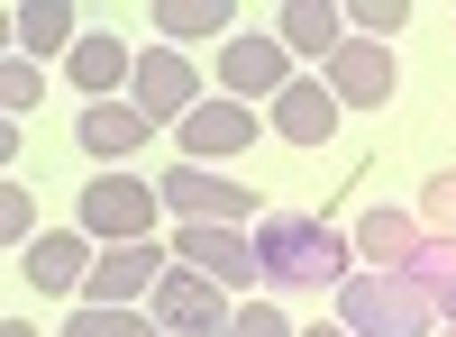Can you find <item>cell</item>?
<instances>
[{
  "label": "cell",
  "instance_id": "cell-21",
  "mask_svg": "<svg viewBox=\"0 0 456 337\" xmlns=\"http://www.w3.org/2000/svg\"><path fill=\"white\" fill-rule=\"evenodd\" d=\"M0 237H10V255H19V246H37V237H46V229H37V192H28L19 173L0 182Z\"/></svg>",
  "mask_w": 456,
  "mask_h": 337
},
{
  "label": "cell",
  "instance_id": "cell-25",
  "mask_svg": "<svg viewBox=\"0 0 456 337\" xmlns=\"http://www.w3.org/2000/svg\"><path fill=\"white\" fill-rule=\"evenodd\" d=\"M420 229H429V237H456V173H429V192H420Z\"/></svg>",
  "mask_w": 456,
  "mask_h": 337
},
{
  "label": "cell",
  "instance_id": "cell-5",
  "mask_svg": "<svg viewBox=\"0 0 456 337\" xmlns=\"http://www.w3.org/2000/svg\"><path fill=\"white\" fill-rule=\"evenodd\" d=\"M146 301H156V328H165V337H219L228 319H238V310H228V292H219L210 274H192V265H165V283L146 292Z\"/></svg>",
  "mask_w": 456,
  "mask_h": 337
},
{
  "label": "cell",
  "instance_id": "cell-19",
  "mask_svg": "<svg viewBox=\"0 0 456 337\" xmlns=\"http://www.w3.org/2000/svg\"><path fill=\"white\" fill-rule=\"evenodd\" d=\"M156 28L174 46H201V36H228V10L219 0H156Z\"/></svg>",
  "mask_w": 456,
  "mask_h": 337
},
{
  "label": "cell",
  "instance_id": "cell-17",
  "mask_svg": "<svg viewBox=\"0 0 456 337\" xmlns=\"http://www.w3.org/2000/svg\"><path fill=\"white\" fill-rule=\"evenodd\" d=\"M274 128H283L292 146H329V137H338V100H329V83H292V92L274 100Z\"/></svg>",
  "mask_w": 456,
  "mask_h": 337
},
{
  "label": "cell",
  "instance_id": "cell-7",
  "mask_svg": "<svg viewBox=\"0 0 456 337\" xmlns=\"http://www.w3.org/2000/svg\"><path fill=\"white\" fill-rule=\"evenodd\" d=\"M393 83H402L393 46H365V36H347V46L329 55V100H338V109H384Z\"/></svg>",
  "mask_w": 456,
  "mask_h": 337
},
{
  "label": "cell",
  "instance_id": "cell-4",
  "mask_svg": "<svg viewBox=\"0 0 456 337\" xmlns=\"http://www.w3.org/2000/svg\"><path fill=\"white\" fill-rule=\"evenodd\" d=\"M165 192V210L183 219V229H256V192H238V182H219V173H201V164H183V173H165L156 182Z\"/></svg>",
  "mask_w": 456,
  "mask_h": 337
},
{
  "label": "cell",
  "instance_id": "cell-9",
  "mask_svg": "<svg viewBox=\"0 0 456 337\" xmlns=\"http://www.w3.org/2000/svg\"><path fill=\"white\" fill-rule=\"evenodd\" d=\"M128 100L146 109V119H174V128H183V119L201 109V73L183 64V55H165V46H156V55H137V83H128Z\"/></svg>",
  "mask_w": 456,
  "mask_h": 337
},
{
  "label": "cell",
  "instance_id": "cell-29",
  "mask_svg": "<svg viewBox=\"0 0 456 337\" xmlns=\"http://www.w3.org/2000/svg\"><path fill=\"white\" fill-rule=\"evenodd\" d=\"M447 337H456V328H447Z\"/></svg>",
  "mask_w": 456,
  "mask_h": 337
},
{
  "label": "cell",
  "instance_id": "cell-20",
  "mask_svg": "<svg viewBox=\"0 0 456 337\" xmlns=\"http://www.w3.org/2000/svg\"><path fill=\"white\" fill-rule=\"evenodd\" d=\"M411 283L429 292V310H438V319H456V237H429V246H420V265H411Z\"/></svg>",
  "mask_w": 456,
  "mask_h": 337
},
{
  "label": "cell",
  "instance_id": "cell-13",
  "mask_svg": "<svg viewBox=\"0 0 456 337\" xmlns=\"http://www.w3.org/2000/svg\"><path fill=\"white\" fill-rule=\"evenodd\" d=\"M64 64H73V83H83V100H128V83H137V55L119 36H83Z\"/></svg>",
  "mask_w": 456,
  "mask_h": 337
},
{
  "label": "cell",
  "instance_id": "cell-12",
  "mask_svg": "<svg viewBox=\"0 0 456 337\" xmlns=\"http://www.w3.org/2000/svg\"><path fill=\"white\" fill-rule=\"evenodd\" d=\"M274 36H283V55H338L347 46V10H329V0H283Z\"/></svg>",
  "mask_w": 456,
  "mask_h": 337
},
{
  "label": "cell",
  "instance_id": "cell-14",
  "mask_svg": "<svg viewBox=\"0 0 456 337\" xmlns=\"http://www.w3.org/2000/svg\"><path fill=\"white\" fill-rule=\"evenodd\" d=\"M146 137H156V119H146L137 100H92L83 109V146H92V156H137Z\"/></svg>",
  "mask_w": 456,
  "mask_h": 337
},
{
  "label": "cell",
  "instance_id": "cell-18",
  "mask_svg": "<svg viewBox=\"0 0 456 337\" xmlns=\"http://www.w3.org/2000/svg\"><path fill=\"white\" fill-rule=\"evenodd\" d=\"M10 36H19V55H73L83 46V19H73L64 0H37V10L10 19Z\"/></svg>",
  "mask_w": 456,
  "mask_h": 337
},
{
  "label": "cell",
  "instance_id": "cell-8",
  "mask_svg": "<svg viewBox=\"0 0 456 337\" xmlns=\"http://www.w3.org/2000/svg\"><path fill=\"white\" fill-rule=\"evenodd\" d=\"M219 73H228V100H283V92H292V55H283L274 28L219 46Z\"/></svg>",
  "mask_w": 456,
  "mask_h": 337
},
{
  "label": "cell",
  "instance_id": "cell-28",
  "mask_svg": "<svg viewBox=\"0 0 456 337\" xmlns=\"http://www.w3.org/2000/svg\"><path fill=\"white\" fill-rule=\"evenodd\" d=\"M301 337H347V328H301Z\"/></svg>",
  "mask_w": 456,
  "mask_h": 337
},
{
  "label": "cell",
  "instance_id": "cell-11",
  "mask_svg": "<svg viewBox=\"0 0 456 337\" xmlns=\"http://www.w3.org/2000/svg\"><path fill=\"white\" fill-rule=\"evenodd\" d=\"M156 283H165V255H156V246L137 237V246H110L101 265H92V301L128 310V301H146V292H156Z\"/></svg>",
  "mask_w": 456,
  "mask_h": 337
},
{
  "label": "cell",
  "instance_id": "cell-15",
  "mask_svg": "<svg viewBox=\"0 0 456 337\" xmlns=\"http://www.w3.org/2000/svg\"><path fill=\"white\" fill-rule=\"evenodd\" d=\"M247 137H256V119H247V100H228V92L183 119V146H192V156H238Z\"/></svg>",
  "mask_w": 456,
  "mask_h": 337
},
{
  "label": "cell",
  "instance_id": "cell-2",
  "mask_svg": "<svg viewBox=\"0 0 456 337\" xmlns=\"http://www.w3.org/2000/svg\"><path fill=\"white\" fill-rule=\"evenodd\" d=\"M338 328L347 337H438V310L411 274H347L338 283Z\"/></svg>",
  "mask_w": 456,
  "mask_h": 337
},
{
  "label": "cell",
  "instance_id": "cell-16",
  "mask_svg": "<svg viewBox=\"0 0 456 337\" xmlns=\"http://www.w3.org/2000/svg\"><path fill=\"white\" fill-rule=\"evenodd\" d=\"M83 265H101V255H92V237H73V229H46V237L28 246V283L37 292H73Z\"/></svg>",
  "mask_w": 456,
  "mask_h": 337
},
{
  "label": "cell",
  "instance_id": "cell-1",
  "mask_svg": "<svg viewBox=\"0 0 456 337\" xmlns=\"http://www.w3.org/2000/svg\"><path fill=\"white\" fill-rule=\"evenodd\" d=\"M347 255H356V237H338V229H311V219H283V210L256 219V265H265V283H274V292L347 283Z\"/></svg>",
  "mask_w": 456,
  "mask_h": 337
},
{
  "label": "cell",
  "instance_id": "cell-27",
  "mask_svg": "<svg viewBox=\"0 0 456 337\" xmlns=\"http://www.w3.org/2000/svg\"><path fill=\"white\" fill-rule=\"evenodd\" d=\"M0 337H37V328H28V319H10V328H0Z\"/></svg>",
  "mask_w": 456,
  "mask_h": 337
},
{
  "label": "cell",
  "instance_id": "cell-23",
  "mask_svg": "<svg viewBox=\"0 0 456 337\" xmlns=\"http://www.w3.org/2000/svg\"><path fill=\"white\" fill-rule=\"evenodd\" d=\"M64 337H156V328H146L137 310H110V301H83V310H73V328Z\"/></svg>",
  "mask_w": 456,
  "mask_h": 337
},
{
  "label": "cell",
  "instance_id": "cell-3",
  "mask_svg": "<svg viewBox=\"0 0 456 337\" xmlns=\"http://www.w3.org/2000/svg\"><path fill=\"white\" fill-rule=\"evenodd\" d=\"M156 210H165L156 182H137V173H101L92 192H83V237H101V246H137L146 229H156Z\"/></svg>",
  "mask_w": 456,
  "mask_h": 337
},
{
  "label": "cell",
  "instance_id": "cell-22",
  "mask_svg": "<svg viewBox=\"0 0 456 337\" xmlns=\"http://www.w3.org/2000/svg\"><path fill=\"white\" fill-rule=\"evenodd\" d=\"M411 28V0H356L347 10V36H365V46H384V36Z\"/></svg>",
  "mask_w": 456,
  "mask_h": 337
},
{
  "label": "cell",
  "instance_id": "cell-6",
  "mask_svg": "<svg viewBox=\"0 0 456 337\" xmlns=\"http://www.w3.org/2000/svg\"><path fill=\"white\" fill-rule=\"evenodd\" d=\"M174 255H183L192 274H210L219 292L265 283V265H256V229H183V237H174Z\"/></svg>",
  "mask_w": 456,
  "mask_h": 337
},
{
  "label": "cell",
  "instance_id": "cell-10",
  "mask_svg": "<svg viewBox=\"0 0 456 337\" xmlns=\"http://www.w3.org/2000/svg\"><path fill=\"white\" fill-rule=\"evenodd\" d=\"M420 246H429V229H420L411 210H365V219H356V255H365L374 274H411V265H420Z\"/></svg>",
  "mask_w": 456,
  "mask_h": 337
},
{
  "label": "cell",
  "instance_id": "cell-26",
  "mask_svg": "<svg viewBox=\"0 0 456 337\" xmlns=\"http://www.w3.org/2000/svg\"><path fill=\"white\" fill-rule=\"evenodd\" d=\"M219 337H301V328H292V319H283L274 301H247L238 319H228V328H219Z\"/></svg>",
  "mask_w": 456,
  "mask_h": 337
},
{
  "label": "cell",
  "instance_id": "cell-24",
  "mask_svg": "<svg viewBox=\"0 0 456 337\" xmlns=\"http://www.w3.org/2000/svg\"><path fill=\"white\" fill-rule=\"evenodd\" d=\"M37 100H46V73H37L28 55H10V73H0V109H10V119H28Z\"/></svg>",
  "mask_w": 456,
  "mask_h": 337
}]
</instances>
